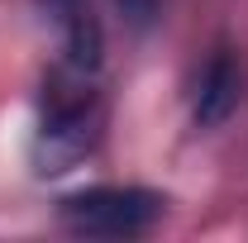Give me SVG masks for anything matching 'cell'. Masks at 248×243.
<instances>
[{
    "label": "cell",
    "mask_w": 248,
    "mask_h": 243,
    "mask_svg": "<svg viewBox=\"0 0 248 243\" xmlns=\"http://www.w3.org/2000/svg\"><path fill=\"white\" fill-rule=\"evenodd\" d=\"M157 219H162V196L139 191V186H95L62 200V224L77 234H100V239L148 234Z\"/></svg>",
    "instance_id": "1"
},
{
    "label": "cell",
    "mask_w": 248,
    "mask_h": 243,
    "mask_svg": "<svg viewBox=\"0 0 248 243\" xmlns=\"http://www.w3.org/2000/svg\"><path fill=\"white\" fill-rule=\"evenodd\" d=\"M91 148V91L77 95H53L43 129H38V143H33V162L43 177L67 172L81 152Z\"/></svg>",
    "instance_id": "2"
},
{
    "label": "cell",
    "mask_w": 248,
    "mask_h": 243,
    "mask_svg": "<svg viewBox=\"0 0 248 243\" xmlns=\"http://www.w3.org/2000/svg\"><path fill=\"white\" fill-rule=\"evenodd\" d=\"M239 95H244V62L234 58L229 48H219L210 58V67H205V76H201V86H196V120L201 124H224L234 115Z\"/></svg>",
    "instance_id": "3"
},
{
    "label": "cell",
    "mask_w": 248,
    "mask_h": 243,
    "mask_svg": "<svg viewBox=\"0 0 248 243\" xmlns=\"http://www.w3.org/2000/svg\"><path fill=\"white\" fill-rule=\"evenodd\" d=\"M115 5H120L124 19H129V24H139V29H143V24L157 15V0H115Z\"/></svg>",
    "instance_id": "4"
},
{
    "label": "cell",
    "mask_w": 248,
    "mask_h": 243,
    "mask_svg": "<svg viewBox=\"0 0 248 243\" xmlns=\"http://www.w3.org/2000/svg\"><path fill=\"white\" fill-rule=\"evenodd\" d=\"M43 5H48V10H58L62 19H72V15L81 10V0H43Z\"/></svg>",
    "instance_id": "5"
}]
</instances>
